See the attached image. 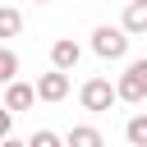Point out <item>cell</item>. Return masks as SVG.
<instances>
[{
  "instance_id": "6da1fadb",
  "label": "cell",
  "mask_w": 147,
  "mask_h": 147,
  "mask_svg": "<svg viewBox=\"0 0 147 147\" xmlns=\"http://www.w3.org/2000/svg\"><path fill=\"white\" fill-rule=\"evenodd\" d=\"M115 92H119V101H129V106H142V101H147V55H142V60H129V69L115 78Z\"/></svg>"
},
{
  "instance_id": "7a4b0ae2",
  "label": "cell",
  "mask_w": 147,
  "mask_h": 147,
  "mask_svg": "<svg viewBox=\"0 0 147 147\" xmlns=\"http://www.w3.org/2000/svg\"><path fill=\"white\" fill-rule=\"evenodd\" d=\"M92 51H96L101 60H124V55H129V32H124V23H119V28H110V23L92 28Z\"/></svg>"
},
{
  "instance_id": "3957f363",
  "label": "cell",
  "mask_w": 147,
  "mask_h": 147,
  "mask_svg": "<svg viewBox=\"0 0 147 147\" xmlns=\"http://www.w3.org/2000/svg\"><path fill=\"white\" fill-rule=\"evenodd\" d=\"M115 101H119V92H115V83H110V78H87V83L78 87V106H83V110H92V115L110 110Z\"/></svg>"
},
{
  "instance_id": "277c9868",
  "label": "cell",
  "mask_w": 147,
  "mask_h": 147,
  "mask_svg": "<svg viewBox=\"0 0 147 147\" xmlns=\"http://www.w3.org/2000/svg\"><path fill=\"white\" fill-rule=\"evenodd\" d=\"M64 96H69V69H55V64H51L46 74H37V101H51V106H55V101H64Z\"/></svg>"
},
{
  "instance_id": "5b68a950",
  "label": "cell",
  "mask_w": 147,
  "mask_h": 147,
  "mask_svg": "<svg viewBox=\"0 0 147 147\" xmlns=\"http://www.w3.org/2000/svg\"><path fill=\"white\" fill-rule=\"evenodd\" d=\"M78 60H83V46L74 41V37H60V41H51V64L55 69H78Z\"/></svg>"
},
{
  "instance_id": "8992f818",
  "label": "cell",
  "mask_w": 147,
  "mask_h": 147,
  "mask_svg": "<svg viewBox=\"0 0 147 147\" xmlns=\"http://www.w3.org/2000/svg\"><path fill=\"white\" fill-rule=\"evenodd\" d=\"M5 106L18 115V110H28V106H37V83H5Z\"/></svg>"
},
{
  "instance_id": "52a82bcc",
  "label": "cell",
  "mask_w": 147,
  "mask_h": 147,
  "mask_svg": "<svg viewBox=\"0 0 147 147\" xmlns=\"http://www.w3.org/2000/svg\"><path fill=\"white\" fill-rule=\"evenodd\" d=\"M119 23H124V32H129V37H142V32H147V0H129Z\"/></svg>"
},
{
  "instance_id": "ba28073f",
  "label": "cell",
  "mask_w": 147,
  "mask_h": 147,
  "mask_svg": "<svg viewBox=\"0 0 147 147\" xmlns=\"http://www.w3.org/2000/svg\"><path fill=\"white\" fill-rule=\"evenodd\" d=\"M64 147H106V138H101V129H92V124H74V129L64 133Z\"/></svg>"
},
{
  "instance_id": "9c48e42d",
  "label": "cell",
  "mask_w": 147,
  "mask_h": 147,
  "mask_svg": "<svg viewBox=\"0 0 147 147\" xmlns=\"http://www.w3.org/2000/svg\"><path fill=\"white\" fill-rule=\"evenodd\" d=\"M18 32H23V14L14 5H0V41L5 37H18Z\"/></svg>"
},
{
  "instance_id": "30bf717a",
  "label": "cell",
  "mask_w": 147,
  "mask_h": 147,
  "mask_svg": "<svg viewBox=\"0 0 147 147\" xmlns=\"http://www.w3.org/2000/svg\"><path fill=\"white\" fill-rule=\"evenodd\" d=\"M124 138H129V147H147V115H133L124 124Z\"/></svg>"
},
{
  "instance_id": "8fae6325",
  "label": "cell",
  "mask_w": 147,
  "mask_h": 147,
  "mask_svg": "<svg viewBox=\"0 0 147 147\" xmlns=\"http://www.w3.org/2000/svg\"><path fill=\"white\" fill-rule=\"evenodd\" d=\"M18 78V55L9 46H0V83H14Z\"/></svg>"
},
{
  "instance_id": "7c38bea8",
  "label": "cell",
  "mask_w": 147,
  "mask_h": 147,
  "mask_svg": "<svg viewBox=\"0 0 147 147\" xmlns=\"http://www.w3.org/2000/svg\"><path fill=\"white\" fill-rule=\"evenodd\" d=\"M28 147H64V138H60L55 129H37V133L28 138Z\"/></svg>"
},
{
  "instance_id": "4fadbf2b",
  "label": "cell",
  "mask_w": 147,
  "mask_h": 147,
  "mask_svg": "<svg viewBox=\"0 0 147 147\" xmlns=\"http://www.w3.org/2000/svg\"><path fill=\"white\" fill-rule=\"evenodd\" d=\"M9 124H14V110L0 101V138H9Z\"/></svg>"
},
{
  "instance_id": "5bb4252c",
  "label": "cell",
  "mask_w": 147,
  "mask_h": 147,
  "mask_svg": "<svg viewBox=\"0 0 147 147\" xmlns=\"http://www.w3.org/2000/svg\"><path fill=\"white\" fill-rule=\"evenodd\" d=\"M0 147H28V142H18V138L9 133V138H0Z\"/></svg>"
},
{
  "instance_id": "9a60e30c",
  "label": "cell",
  "mask_w": 147,
  "mask_h": 147,
  "mask_svg": "<svg viewBox=\"0 0 147 147\" xmlns=\"http://www.w3.org/2000/svg\"><path fill=\"white\" fill-rule=\"evenodd\" d=\"M32 5H51V0H32Z\"/></svg>"
},
{
  "instance_id": "2e32d148",
  "label": "cell",
  "mask_w": 147,
  "mask_h": 147,
  "mask_svg": "<svg viewBox=\"0 0 147 147\" xmlns=\"http://www.w3.org/2000/svg\"><path fill=\"white\" fill-rule=\"evenodd\" d=\"M92 5H110V0H92Z\"/></svg>"
},
{
  "instance_id": "e0dca14e",
  "label": "cell",
  "mask_w": 147,
  "mask_h": 147,
  "mask_svg": "<svg viewBox=\"0 0 147 147\" xmlns=\"http://www.w3.org/2000/svg\"><path fill=\"white\" fill-rule=\"evenodd\" d=\"M142 37H147V32H142Z\"/></svg>"
}]
</instances>
